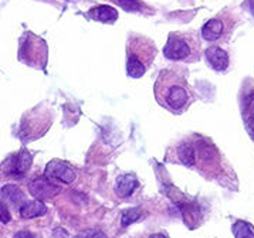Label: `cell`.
Here are the masks:
<instances>
[{"mask_svg":"<svg viewBox=\"0 0 254 238\" xmlns=\"http://www.w3.org/2000/svg\"><path fill=\"white\" fill-rule=\"evenodd\" d=\"M155 98L161 106L179 114L190 102V90L183 75L165 70L155 84Z\"/></svg>","mask_w":254,"mask_h":238,"instance_id":"1","label":"cell"},{"mask_svg":"<svg viewBox=\"0 0 254 238\" xmlns=\"http://www.w3.org/2000/svg\"><path fill=\"white\" fill-rule=\"evenodd\" d=\"M155 57L152 43L145 40H133L127 51V73L132 78H141L146 73L149 64Z\"/></svg>","mask_w":254,"mask_h":238,"instance_id":"2","label":"cell"},{"mask_svg":"<svg viewBox=\"0 0 254 238\" xmlns=\"http://www.w3.org/2000/svg\"><path fill=\"white\" fill-rule=\"evenodd\" d=\"M163 54L166 58L173 61L189 60L192 57V46L182 34H171L165 44Z\"/></svg>","mask_w":254,"mask_h":238,"instance_id":"3","label":"cell"},{"mask_svg":"<svg viewBox=\"0 0 254 238\" xmlns=\"http://www.w3.org/2000/svg\"><path fill=\"white\" fill-rule=\"evenodd\" d=\"M33 157L27 150H20L16 155L9 156L1 165V170L11 176H23L31 166Z\"/></svg>","mask_w":254,"mask_h":238,"instance_id":"4","label":"cell"},{"mask_svg":"<svg viewBox=\"0 0 254 238\" xmlns=\"http://www.w3.org/2000/svg\"><path fill=\"white\" fill-rule=\"evenodd\" d=\"M46 177L51 182H61L65 185H71L77 175L71 166L67 165L65 162L51 160L50 163L46 166Z\"/></svg>","mask_w":254,"mask_h":238,"instance_id":"5","label":"cell"},{"mask_svg":"<svg viewBox=\"0 0 254 238\" xmlns=\"http://www.w3.org/2000/svg\"><path fill=\"white\" fill-rule=\"evenodd\" d=\"M29 191L34 198L43 201V200H49L57 196L61 191V189L56 186L47 177H39L29 183Z\"/></svg>","mask_w":254,"mask_h":238,"instance_id":"6","label":"cell"},{"mask_svg":"<svg viewBox=\"0 0 254 238\" xmlns=\"http://www.w3.org/2000/svg\"><path fill=\"white\" fill-rule=\"evenodd\" d=\"M206 60L216 71H224L229 67V55L220 47H209L206 50Z\"/></svg>","mask_w":254,"mask_h":238,"instance_id":"7","label":"cell"},{"mask_svg":"<svg viewBox=\"0 0 254 238\" xmlns=\"http://www.w3.org/2000/svg\"><path fill=\"white\" fill-rule=\"evenodd\" d=\"M138 179L133 175H122L117 179L115 183V191L120 197H129L133 190L138 187Z\"/></svg>","mask_w":254,"mask_h":238,"instance_id":"8","label":"cell"},{"mask_svg":"<svg viewBox=\"0 0 254 238\" xmlns=\"http://www.w3.org/2000/svg\"><path fill=\"white\" fill-rule=\"evenodd\" d=\"M47 213V207L41 200H33V201H26L20 207L21 218L30 220V218L41 217Z\"/></svg>","mask_w":254,"mask_h":238,"instance_id":"9","label":"cell"},{"mask_svg":"<svg viewBox=\"0 0 254 238\" xmlns=\"http://www.w3.org/2000/svg\"><path fill=\"white\" fill-rule=\"evenodd\" d=\"M88 17L101 23H114L118 19V11L111 6H97L88 11Z\"/></svg>","mask_w":254,"mask_h":238,"instance_id":"10","label":"cell"},{"mask_svg":"<svg viewBox=\"0 0 254 238\" xmlns=\"http://www.w3.org/2000/svg\"><path fill=\"white\" fill-rule=\"evenodd\" d=\"M1 196H3L4 201L10 203L11 206H16V207H21L26 203L24 193L14 185H7V186L3 187L1 189Z\"/></svg>","mask_w":254,"mask_h":238,"instance_id":"11","label":"cell"},{"mask_svg":"<svg viewBox=\"0 0 254 238\" xmlns=\"http://www.w3.org/2000/svg\"><path fill=\"white\" fill-rule=\"evenodd\" d=\"M223 33V23L219 20V19H212L209 20L202 29V36H203L204 40L207 42H214L217 40Z\"/></svg>","mask_w":254,"mask_h":238,"instance_id":"12","label":"cell"},{"mask_svg":"<svg viewBox=\"0 0 254 238\" xmlns=\"http://www.w3.org/2000/svg\"><path fill=\"white\" fill-rule=\"evenodd\" d=\"M254 93L249 95L244 101V122H246V129L250 135V138L254 139Z\"/></svg>","mask_w":254,"mask_h":238,"instance_id":"13","label":"cell"},{"mask_svg":"<svg viewBox=\"0 0 254 238\" xmlns=\"http://www.w3.org/2000/svg\"><path fill=\"white\" fill-rule=\"evenodd\" d=\"M178 157L185 166H193L194 160V149L190 143H182L178 147Z\"/></svg>","mask_w":254,"mask_h":238,"instance_id":"14","label":"cell"},{"mask_svg":"<svg viewBox=\"0 0 254 238\" xmlns=\"http://www.w3.org/2000/svg\"><path fill=\"white\" fill-rule=\"evenodd\" d=\"M232 231L236 238H254V227L246 221H236Z\"/></svg>","mask_w":254,"mask_h":238,"instance_id":"15","label":"cell"},{"mask_svg":"<svg viewBox=\"0 0 254 238\" xmlns=\"http://www.w3.org/2000/svg\"><path fill=\"white\" fill-rule=\"evenodd\" d=\"M142 216V211L141 208H128L122 213L121 216V226L122 227H128L131 226L132 223L138 221Z\"/></svg>","mask_w":254,"mask_h":238,"instance_id":"16","label":"cell"},{"mask_svg":"<svg viewBox=\"0 0 254 238\" xmlns=\"http://www.w3.org/2000/svg\"><path fill=\"white\" fill-rule=\"evenodd\" d=\"M112 1L127 11H139L142 7L141 1L138 0H112Z\"/></svg>","mask_w":254,"mask_h":238,"instance_id":"17","label":"cell"},{"mask_svg":"<svg viewBox=\"0 0 254 238\" xmlns=\"http://www.w3.org/2000/svg\"><path fill=\"white\" fill-rule=\"evenodd\" d=\"M11 221V214L9 211V207L4 201H0V223L7 224Z\"/></svg>","mask_w":254,"mask_h":238,"instance_id":"18","label":"cell"},{"mask_svg":"<svg viewBox=\"0 0 254 238\" xmlns=\"http://www.w3.org/2000/svg\"><path fill=\"white\" fill-rule=\"evenodd\" d=\"M74 238H107L105 234L100 230H85L80 234H77Z\"/></svg>","mask_w":254,"mask_h":238,"instance_id":"19","label":"cell"},{"mask_svg":"<svg viewBox=\"0 0 254 238\" xmlns=\"http://www.w3.org/2000/svg\"><path fill=\"white\" fill-rule=\"evenodd\" d=\"M13 238H34V236L31 234L30 231H19L17 234H14Z\"/></svg>","mask_w":254,"mask_h":238,"instance_id":"20","label":"cell"},{"mask_svg":"<svg viewBox=\"0 0 254 238\" xmlns=\"http://www.w3.org/2000/svg\"><path fill=\"white\" fill-rule=\"evenodd\" d=\"M148 238H166V237H165L163 234H159V233H158V234H152V236H149Z\"/></svg>","mask_w":254,"mask_h":238,"instance_id":"21","label":"cell"}]
</instances>
